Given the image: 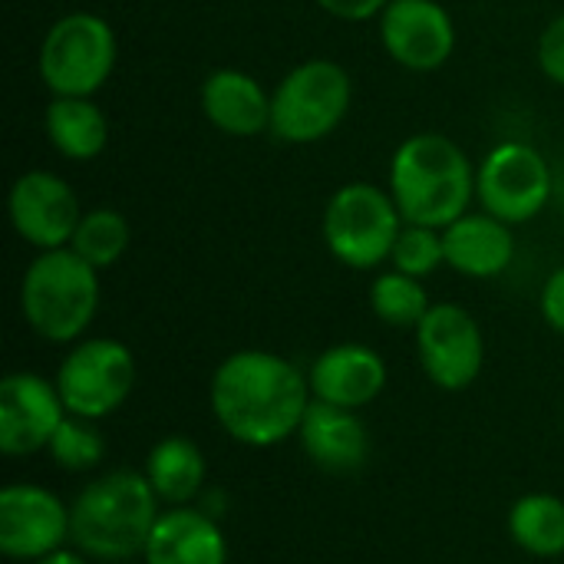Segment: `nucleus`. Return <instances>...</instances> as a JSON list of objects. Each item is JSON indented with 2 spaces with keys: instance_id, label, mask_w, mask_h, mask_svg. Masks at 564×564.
Wrapping results in <instances>:
<instances>
[{
  "instance_id": "nucleus-1",
  "label": "nucleus",
  "mask_w": 564,
  "mask_h": 564,
  "mask_svg": "<svg viewBox=\"0 0 564 564\" xmlns=\"http://www.w3.org/2000/svg\"><path fill=\"white\" fill-rule=\"evenodd\" d=\"M218 426L241 446L271 449L297 436L311 406V383L291 360L271 350L228 354L208 387Z\"/></svg>"
},
{
  "instance_id": "nucleus-2",
  "label": "nucleus",
  "mask_w": 564,
  "mask_h": 564,
  "mask_svg": "<svg viewBox=\"0 0 564 564\" xmlns=\"http://www.w3.org/2000/svg\"><path fill=\"white\" fill-rule=\"evenodd\" d=\"M162 499L149 486L145 473L116 469L89 486L69 502L73 549L86 558L122 564L142 558L145 542L162 516Z\"/></svg>"
},
{
  "instance_id": "nucleus-3",
  "label": "nucleus",
  "mask_w": 564,
  "mask_h": 564,
  "mask_svg": "<svg viewBox=\"0 0 564 564\" xmlns=\"http://www.w3.org/2000/svg\"><path fill=\"white\" fill-rule=\"evenodd\" d=\"M390 195L403 221L443 231L469 212L476 198V169L449 135L416 132L393 152Z\"/></svg>"
},
{
  "instance_id": "nucleus-4",
  "label": "nucleus",
  "mask_w": 564,
  "mask_h": 564,
  "mask_svg": "<svg viewBox=\"0 0 564 564\" xmlns=\"http://www.w3.org/2000/svg\"><path fill=\"white\" fill-rule=\"evenodd\" d=\"M99 311V271L73 248L40 251L20 281V314L50 344H76Z\"/></svg>"
},
{
  "instance_id": "nucleus-5",
  "label": "nucleus",
  "mask_w": 564,
  "mask_h": 564,
  "mask_svg": "<svg viewBox=\"0 0 564 564\" xmlns=\"http://www.w3.org/2000/svg\"><path fill=\"white\" fill-rule=\"evenodd\" d=\"M354 99L350 73L334 59H304L271 93V132L291 145H311L337 132Z\"/></svg>"
},
{
  "instance_id": "nucleus-6",
  "label": "nucleus",
  "mask_w": 564,
  "mask_h": 564,
  "mask_svg": "<svg viewBox=\"0 0 564 564\" xmlns=\"http://www.w3.org/2000/svg\"><path fill=\"white\" fill-rule=\"evenodd\" d=\"M403 225L406 221L390 192L370 182H350L330 195L321 231L327 251L344 268L370 271L390 261Z\"/></svg>"
},
{
  "instance_id": "nucleus-7",
  "label": "nucleus",
  "mask_w": 564,
  "mask_h": 564,
  "mask_svg": "<svg viewBox=\"0 0 564 564\" xmlns=\"http://www.w3.org/2000/svg\"><path fill=\"white\" fill-rule=\"evenodd\" d=\"M116 56H119V43L109 20L89 10H76L59 17L46 30L40 43L36 69L53 96L93 99V93H99L109 83L116 69Z\"/></svg>"
},
{
  "instance_id": "nucleus-8",
  "label": "nucleus",
  "mask_w": 564,
  "mask_h": 564,
  "mask_svg": "<svg viewBox=\"0 0 564 564\" xmlns=\"http://www.w3.org/2000/svg\"><path fill=\"white\" fill-rule=\"evenodd\" d=\"M53 380L66 403V413L99 423L132 397L135 357L122 340L86 337L69 347Z\"/></svg>"
},
{
  "instance_id": "nucleus-9",
  "label": "nucleus",
  "mask_w": 564,
  "mask_h": 564,
  "mask_svg": "<svg viewBox=\"0 0 564 564\" xmlns=\"http://www.w3.org/2000/svg\"><path fill=\"white\" fill-rule=\"evenodd\" d=\"M476 198L506 225L532 221L552 198V169L535 145L502 142L476 169Z\"/></svg>"
},
{
  "instance_id": "nucleus-10",
  "label": "nucleus",
  "mask_w": 564,
  "mask_h": 564,
  "mask_svg": "<svg viewBox=\"0 0 564 564\" xmlns=\"http://www.w3.org/2000/svg\"><path fill=\"white\" fill-rule=\"evenodd\" d=\"M416 354L433 387L469 390L486 364L482 327L463 304H433L416 327Z\"/></svg>"
},
{
  "instance_id": "nucleus-11",
  "label": "nucleus",
  "mask_w": 564,
  "mask_h": 564,
  "mask_svg": "<svg viewBox=\"0 0 564 564\" xmlns=\"http://www.w3.org/2000/svg\"><path fill=\"white\" fill-rule=\"evenodd\" d=\"M73 545L69 506L36 482H13L0 492V552L10 562H40Z\"/></svg>"
},
{
  "instance_id": "nucleus-12",
  "label": "nucleus",
  "mask_w": 564,
  "mask_h": 564,
  "mask_svg": "<svg viewBox=\"0 0 564 564\" xmlns=\"http://www.w3.org/2000/svg\"><path fill=\"white\" fill-rule=\"evenodd\" d=\"M7 212L13 231L36 251L69 248L73 231L83 218L73 185L46 169H30L17 175L7 195Z\"/></svg>"
},
{
  "instance_id": "nucleus-13",
  "label": "nucleus",
  "mask_w": 564,
  "mask_h": 564,
  "mask_svg": "<svg viewBox=\"0 0 564 564\" xmlns=\"http://www.w3.org/2000/svg\"><path fill=\"white\" fill-rule=\"evenodd\" d=\"M380 43L403 69L433 73L456 50V23L440 0H390L380 13Z\"/></svg>"
},
{
  "instance_id": "nucleus-14",
  "label": "nucleus",
  "mask_w": 564,
  "mask_h": 564,
  "mask_svg": "<svg viewBox=\"0 0 564 564\" xmlns=\"http://www.w3.org/2000/svg\"><path fill=\"white\" fill-rule=\"evenodd\" d=\"M66 420V403L56 380L30 370L7 373L0 380V453L33 456L46 453L56 426Z\"/></svg>"
},
{
  "instance_id": "nucleus-15",
  "label": "nucleus",
  "mask_w": 564,
  "mask_h": 564,
  "mask_svg": "<svg viewBox=\"0 0 564 564\" xmlns=\"http://www.w3.org/2000/svg\"><path fill=\"white\" fill-rule=\"evenodd\" d=\"M311 397L344 410L370 406L387 387V364L367 344H334L307 370Z\"/></svg>"
},
{
  "instance_id": "nucleus-16",
  "label": "nucleus",
  "mask_w": 564,
  "mask_h": 564,
  "mask_svg": "<svg viewBox=\"0 0 564 564\" xmlns=\"http://www.w3.org/2000/svg\"><path fill=\"white\" fill-rule=\"evenodd\" d=\"M297 443L317 469L334 476L360 473L370 459V430L364 426L360 413L321 400H311L297 430Z\"/></svg>"
},
{
  "instance_id": "nucleus-17",
  "label": "nucleus",
  "mask_w": 564,
  "mask_h": 564,
  "mask_svg": "<svg viewBox=\"0 0 564 564\" xmlns=\"http://www.w3.org/2000/svg\"><path fill=\"white\" fill-rule=\"evenodd\" d=\"M205 119L235 139H254L271 132V93L245 69H215L202 83Z\"/></svg>"
},
{
  "instance_id": "nucleus-18",
  "label": "nucleus",
  "mask_w": 564,
  "mask_h": 564,
  "mask_svg": "<svg viewBox=\"0 0 564 564\" xmlns=\"http://www.w3.org/2000/svg\"><path fill=\"white\" fill-rule=\"evenodd\" d=\"M145 564H228V542L215 516L195 506H172L159 516L145 552Z\"/></svg>"
},
{
  "instance_id": "nucleus-19",
  "label": "nucleus",
  "mask_w": 564,
  "mask_h": 564,
  "mask_svg": "<svg viewBox=\"0 0 564 564\" xmlns=\"http://www.w3.org/2000/svg\"><path fill=\"white\" fill-rule=\"evenodd\" d=\"M443 248L446 264L456 274L489 281L509 271L516 258V235L512 225L489 212H466L449 228H443Z\"/></svg>"
},
{
  "instance_id": "nucleus-20",
  "label": "nucleus",
  "mask_w": 564,
  "mask_h": 564,
  "mask_svg": "<svg viewBox=\"0 0 564 564\" xmlns=\"http://www.w3.org/2000/svg\"><path fill=\"white\" fill-rule=\"evenodd\" d=\"M142 473L165 506H192L208 482L205 453L198 449L195 440L178 436V433L159 440L149 449Z\"/></svg>"
},
{
  "instance_id": "nucleus-21",
  "label": "nucleus",
  "mask_w": 564,
  "mask_h": 564,
  "mask_svg": "<svg viewBox=\"0 0 564 564\" xmlns=\"http://www.w3.org/2000/svg\"><path fill=\"white\" fill-rule=\"evenodd\" d=\"M43 132L59 155L93 162L109 142V119L86 96H53L43 112Z\"/></svg>"
},
{
  "instance_id": "nucleus-22",
  "label": "nucleus",
  "mask_w": 564,
  "mask_h": 564,
  "mask_svg": "<svg viewBox=\"0 0 564 564\" xmlns=\"http://www.w3.org/2000/svg\"><path fill=\"white\" fill-rule=\"evenodd\" d=\"M512 542L535 558L564 555V499L549 492H529L509 509Z\"/></svg>"
},
{
  "instance_id": "nucleus-23",
  "label": "nucleus",
  "mask_w": 564,
  "mask_h": 564,
  "mask_svg": "<svg viewBox=\"0 0 564 564\" xmlns=\"http://www.w3.org/2000/svg\"><path fill=\"white\" fill-rule=\"evenodd\" d=\"M132 245V228H129V218L116 208H89L83 212L76 231H73V241L69 248L89 261L96 271H106L112 268Z\"/></svg>"
},
{
  "instance_id": "nucleus-24",
  "label": "nucleus",
  "mask_w": 564,
  "mask_h": 564,
  "mask_svg": "<svg viewBox=\"0 0 564 564\" xmlns=\"http://www.w3.org/2000/svg\"><path fill=\"white\" fill-rule=\"evenodd\" d=\"M370 307H373V314L387 327L416 330L433 304H430V294H426L420 278L403 274V271L393 268V271H383V274L373 278V284H370Z\"/></svg>"
},
{
  "instance_id": "nucleus-25",
  "label": "nucleus",
  "mask_w": 564,
  "mask_h": 564,
  "mask_svg": "<svg viewBox=\"0 0 564 564\" xmlns=\"http://www.w3.org/2000/svg\"><path fill=\"white\" fill-rule=\"evenodd\" d=\"M46 453L63 473H89L106 459V436L99 433L96 420L66 413V420L56 426Z\"/></svg>"
},
{
  "instance_id": "nucleus-26",
  "label": "nucleus",
  "mask_w": 564,
  "mask_h": 564,
  "mask_svg": "<svg viewBox=\"0 0 564 564\" xmlns=\"http://www.w3.org/2000/svg\"><path fill=\"white\" fill-rule=\"evenodd\" d=\"M390 264L403 274L413 278H430L433 271H440L446 264V248H443V231L440 228H426V225H403Z\"/></svg>"
},
{
  "instance_id": "nucleus-27",
  "label": "nucleus",
  "mask_w": 564,
  "mask_h": 564,
  "mask_svg": "<svg viewBox=\"0 0 564 564\" xmlns=\"http://www.w3.org/2000/svg\"><path fill=\"white\" fill-rule=\"evenodd\" d=\"M539 66L552 83L564 86V13L545 26L539 40Z\"/></svg>"
},
{
  "instance_id": "nucleus-28",
  "label": "nucleus",
  "mask_w": 564,
  "mask_h": 564,
  "mask_svg": "<svg viewBox=\"0 0 564 564\" xmlns=\"http://www.w3.org/2000/svg\"><path fill=\"white\" fill-rule=\"evenodd\" d=\"M539 307H542V317L552 330L564 334V268L552 271L545 288H542V297H539Z\"/></svg>"
},
{
  "instance_id": "nucleus-29",
  "label": "nucleus",
  "mask_w": 564,
  "mask_h": 564,
  "mask_svg": "<svg viewBox=\"0 0 564 564\" xmlns=\"http://www.w3.org/2000/svg\"><path fill=\"white\" fill-rule=\"evenodd\" d=\"M321 10H327L337 20H350V23H364L370 17H380L387 10L390 0H314Z\"/></svg>"
},
{
  "instance_id": "nucleus-30",
  "label": "nucleus",
  "mask_w": 564,
  "mask_h": 564,
  "mask_svg": "<svg viewBox=\"0 0 564 564\" xmlns=\"http://www.w3.org/2000/svg\"><path fill=\"white\" fill-rule=\"evenodd\" d=\"M33 564H89V558L83 552H76V549H59V552H53V555H46V558Z\"/></svg>"
}]
</instances>
